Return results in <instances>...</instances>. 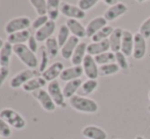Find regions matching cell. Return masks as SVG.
Returning <instances> with one entry per match:
<instances>
[{"instance_id": "9", "label": "cell", "mask_w": 150, "mask_h": 139, "mask_svg": "<svg viewBox=\"0 0 150 139\" xmlns=\"http://www.w3.org/2000/svg\"><path fill=\"white\" fill-rule=\"evenodd\" d=\"M147 51L146 39L139 32L134 34V48H133V57L136 60L144 58Z\"/></svg>"}, {"instance_id": "45", "label": "cell", "mask_w": 150, "mask_h": 139, "mask_svg": "<svg viewBox=\"0 0 150 139\" xmlns=\"http://www.w3.org/2000/svg\"><path fill=\"white\" fill-rule=\"evenodd\" d=\"M135 139H145V138L143 137V136H140V135H138V136H136V137H135Z\"/></svg>"}, {"instance_id": "22", "label": "cell", "mask_w": 150, "mask_h": 139, "mask_svg": "<svg viewBox=\"0 0 150 139\" xmlns=\"http://www.w3.org/2000/svg\"><path fill=\"white\" fill-rule=\"evenodd\" d=\"M87 46L88 44L86 42H80L71 58L73 66H82L84 58L87 55Z\"/></svg>"}, {"instance_id": "21", "label": "cell", "mask_w": 150, "mask_h": 139, "mask_svg": "<svg viewBox=\"0 0 150 139\" xmlns=\"http://www.w3.org/2000/svg\"><path fill=\"white\" fill-rule=\"evenodd\" d=\"M122 33L124 30L122 28H115L112 34L108 38L109 46H110V51L113 53L120 51V47H122Z\"/></svg>"}, {"instance_id": "18", "label": "cell", "mask_w": 150, "mask_h": 139, "mask_svg": "<svg viewBox=\"0 0 150 139\" xmlns=\"http://www.w3.org/2000/svg\"><path fill=\"white\" fill-rule=\"evenodd\" d=\"M82 135L88 139H107V133L98 126L89 125L82 130Z\"/></svg>"}, {"instance_id": "4", "label": "cell", "mask_w": 150, "mask_h": 139, "mask_svg": "<svg viewBox=\"0 0 150 139\" xmlns=\"http://www.w3.org/2000/svg\"><path fill=\"white\" fill-rule=\"evenodd\" d=\"M39 76V71H35V70H30L27 69L24 71H21L20 73H18L16 75H14L13 77L10 79L9 85L12 89H18L21 88L33 78L38 77Z\"/></svg>"}, {"instance_id": "34", "label": "cell", "mask_w": 150, "mask_h": 139, "mask_svg": "<svg viewBox=\"0 0 150 139\" xmlns=\"http://www.w3.org/2000/svg\"><path fill=\"white\" fill-rule=\"evenodd\" d=\"M97 87H98V81L97 80L88 79L87 81L83 82L81 89L84 95H90L91 93H93L97 89Z\"/></svg>"}, {"instance_id": "33", "label": "cell", "mask_w": 150, "mask_h": 139, "mask_svg": "<svg viewBox=\"0 0 150 139\" xmlns=\"http://www.w3.org/2000/svg\"><path fill=\"white\" fill-rule=\"evenodd\" d=\"M30 4L34 7L38 16H47V1H45V0H31Z\"/></svg>"}, {"instance_id": "38", "label": "cell", "mask_w": 150, "mask_h": 139, "mask_svg": "<svg viewBox=\"0 0 150 139\" xmlns=\"http://www.w3.org/2000/svg\"><path fill=\"white\" fill-rule=\"evenodd\" d=\"M48 22H49V18H48L47 16H38L32 22V27H33V29H35L37 31L39 29H41L43 26H45Z\"/></svg>"}, {"instance_id": "28", "label": "cell", "mask_w": 150, "mask_h": 139, "mask_svg": "<svg viewBox=\"0 0 150 139\" xmlns=\"http://www.w3.org/2000/svg\"><path fill=\"white\" fill-rule=\"evenodd\" d=\"M45 48L46 51L48 53L49 58H54L57 56L58 51H59V45H58V42L56 40L55 37H51L45 41Z\"/></svg>"}, {"instance_id": "3", "label": "cell", "mask_w": 150, "mask_h": 139, "mask_svg": "<svg viewBox=\"0 0 150 139\" xmlns=\"http://www.w3.org/2000/svg\"><path fill=\"white\" fill-rule=\"evenodd\" d=\"M0 118L3 119L11 128L16 130H22L26 127L27 123L25 118L21 113H18L16 111L10 107H5V109L0 111Z\"/></svg>"}, {"instance_id": "42", "label": "cell", "mask_w": 150, "mask_h": 139, "mask_svg": "<svg viewBox=\"0 0 150 139\" xmlns=\"http://www.w3.org/2000/svg\"><path fill=\"white\" fill-rule=\"evenodd\" d=\"M9 76V68H1L0 69V88L4 84L5 80Z\"/></svg>"}, {"instance_id": "15", "label": "cell", "mask_w": 150, "mask_h": 139, "mask_svg": "<svg viewBox=\"0 0 150 139\" xmlns=\"http://www.w3.org/2000/svg\"><path fill=\"white\" fill-rule=\"evenodd\" d=\"M110 50V46H109L108 40H104V41L100 42H91L87 46V54L91 56H96L99 54L105 53V52Z\"/></svg>"}, {"instance_id": "8", "label": "cell", "mask_w": 150, "mask_h": 139, "mask_svg": "<svg viewBox=\"0 0 150 139\" xmlns=\"http://www.w3.org/2000/svg\"><path fill=\"white\" fill-rule=\"evenodd\" d=\"M47 91H48V93H49V95L51 96V98L53 99L56 106H59V107L65 106V102H64L65 97H64V95H63V91H62V89H61L60 84L57 80L48 83Z\"/></svg>"}, {"instance_id": "46", "label": "cell", "mask_w": 150, "mask_h": 139, "mask_svg": "<svg viewBox=\"0 0 150 139\" xmlns=\"http://www.w3.org/2000/svg\"><path fill=\"white\" fill-rule=\"evenodd\" d=\"M148 98H149V100H150V91L148 92Z\"/></svg>"}, {"instance_id": "2", "label": "cell", "mask_w": 150, "mask_h": 139, "mask_svg": "<svg viewBox=\"0 0 150 139\" xmlns=\"http://www.w3.org/2000/svg\"><path fill=\"white\" fill-rule=\"evenodd\" d=\"M13 53L18 56V58L30 70H35L39 66L38 57L36 53H34L27 44H20V45L13 46Z\"/></svg>"}, {"instance_id": "24", "label": "cell", "mask_w": 150, "mask_h": 139, "mask_svg": "<svg viewBox=\"0 0 150 139\" xmlns=\"http://www.w3.org/2000/svg\"><path fill=\"white\" fill-rule=\"evenodd\" d=\"M82 84H83V81H82L81 79H77V80L67 82L65 85L63 86V89H62L64 97L67 98V99H71L73 96L76 95L78 90L82 87Z\"/></svg>"}, {"instance_id": "16", "label": "cell", "mask_w": 150, "mask_h": 139, "mask_svg": "<svg viewBox=\"0 0 150 139\" xmlns=\"http://www.w3.org/2000/svg\"><path fill=\"white\" fill-rule=\"evenodd\" d=\"M80 44V39L75 36H71L65 44L60 48V54L63 60H71L77 46Z\"/></svg>"}, {"instance_id": "27", "label": "cell", "mask_w": 150, "mask_h": 139, "mask_svg": "<svg viewBox=\"0 0 150 139\" xmlns=\"http://www.w3.org/2000/svg\"><path fill=\"white\" fill-rule=\"evenodd\" d=\"M60 4L59 0H47V16L49 21L55 22L59 18Z\"/></svg>"}, {"instance_id": "49", "label": "cell", "mask_w": 150, "mask_h": 139, "mask_svg": "<svg viewBox=\"0 0 150 139\" xmlns=\"http://www.w3.org/2000/svg\"><path fill=\"white\" fill-rule=\"evenodd\" d=\"M0 139H1V136H0Z\"/></svg>"}, {"instance_id": "1", "label": "cell", "mask_w": 150, "mask_h": 139, "mask_svg": "<svg viewBox=\"0 0 150 139\" xmlns=\"http://www.w3.org/2000/svg\"><path fill=\"white\" fill-rule=\"evenodd\" d=\"M69 104L75 111L84 113H95L99 109V105L94 99L83 95L76 94L69 99Z\"/></svg>"}, {"instance_id": "36", "label": "cell", "mask_w": 150, "mask_h": 139, "mask_svg": "<svg viewBox=\"0 0 150 139\" xmlns=\"http://www.w3.org/2000/svg\"><path fill=\"white\" fill-rule=\"evenodd\" d=\"M115 64L122 71H127L129 69V62L128 60H127V56L122 51H119L115 53Z\"/></svg>"}, {"instance_id": "44", "label": "cell", "mask_w": 150, "mask_h": 139, "mask_svg": "<svg viewBox=\"0 0 150 139\" xmlns=\"http://www.w3.org/2000/svg\"><path fill=\"white\" fill-rule=\"evenodd\" d=\"M4 43H5V42L3 41V40L1 39V38H0V49H1L2 47H3V45H4Z\"/></svg>"}, {"instance_id": "30", "label": "cell", "mask_w": 150, "mask_h": 139, "mask_svg": "<svg viewBox=\"0 0 150 139\" xmlns=\"http://www.w3.org/2000/svg\"><path fill=\"white\" fill-rule=\"evenodd\" d=\"M94 60L99 67L104 66V65H107V64L115 62V53H113L112 51H107V52H105V53L94 56Z\"/></svg>"}, {"instance_id": "25", "label": "cell", "mask_w": 150, "mask_h": 139, "mask_svg": "<svg viewBox=\"0 0 150 139\" xmlns=\"http://www.w3.org/2000/svg\"><path fill=\"white\" fill-rule=\"evenodd\" d=\"M32 36L30 30L21 31V32L13 33L11 35H8L7 42H9L11 45H20V44H26L28 40Z\"/></svg>"}, {"instance_id": "39", "label": "cell", "mask_w": 150, "mask_h": 139, "mask_svg": "<svg viewBox=\"0 0 150 139\" xmlns=\"http://www.w3.org/2000/svg\"><path fill=\"white\" fill-rule=\"evenodd\" d=\"M139 33L145 38V39H148L150 38V16L148 18L144 21L142 24L140 25V28H139Z\"/></svg>"}, {"instance_id": "6", "label": "cell", "mask_w": 150, "mask_h": 139, "mask_svg": "<svg viewBox=\"0 0 150 139\" xmlns=\"http://www.w3.org/2000/svg\"><path fill=\"white\" fill-rule=\"evenodd\" d=\"M60 13L67 18V20H78L81 21L86 18V12L83 11L78 5H73L67 2H61Z\"/></svg>"}, {"instance_id": "5", "label": "cell", "mask_w": 150, "mask_h": 139, "mask_svg": "<svg viewBox=\"0 0 150 139\" xmlns=\"http://www.w3.org/2000/svg\"><path fill=\"white\" fill-rule=\"evenodd\" d=\"M30 27H31V20L28 16H18V18H14L12 20H10L5 25L4 31H5L6 34L11 35L16 32L29 30Z\"/></svg>"}, {"instance_id": "35", "label": "cell", "mask_w": 150, "mask_h": 139, "mask_svg": "<svg viewBox=\"0 0 150 139\" xmlns=\"http://www.w3.org/2000/svg\"><path fill=\"white\" fill-rule=\"evenodd\" d=\"M41 50V62H39V73H43L46 69L48 68V62H49V56H48V53L46 51L45 46H42L40 48Z\"/></svg>"}, {"instance_id": "43", "label": "cell", "mask_w": 150, "mask_h": 139, "mask_svg": "<svg viewBox=\"0 0 150 139\" xmlns=\"http://www.w3.org/2000/svg\"><path fill=\"white\" fill-rule=\"evenodd\" d=\"M104 2L106 5H109V7H111V6L115 5V4H117L120 1H117V0H104Z\"/></svg>"}, {"instance_id": "19", "label": "cell", "mask_w": 150, "mask_h": 139, "mask_svg": "<svg viewBox=\"0 0 150 139\" xmlns=\"http://www.w3.org/2000/svg\"><path fill=\"white\" fill-rule=\"evenodd\" d=\"M133 48H134V35L128 30H124L122 39V47L120 51L127 56L133 55Z\"/></svg>"}, {"instance_id": "31", "label": "cell", "mask_w": 150, "mask_h": 139, "mask_svg": "<svg viewBox=\"0 0 150 139\" xmlns=\"http://www.w3.org/2000/svg\"><path fill=\"white\" fill-rule=\"evenodd\" d=\"M113 30H115V28L107 25L106 27L101 29L98 33H96V34L93 36L91 38V40H92V42H100V41H104V40H108V38L112 34Z\"/></svg>"}, {"instance_id": "48", "label": "cell", "mask_w": 150, "mask_h": 139, "mask_svg": "<svg viewBox=\"0 0 150 139\" xmlns=\"http://www.w3.org/2000/svg\"><path fill=\"white\" fill-rule=\"evenodd\" d=\"M0 69H1V65H0Z\"/></svg>"}, {"instance_id": "40", "label": "cell", "mask_w": 150, "mask_h": 139, "mask_svg": "<svg viewBox=\"0 0 150 139\" xmlns=\"http://www.w3.org/2000/svg\"><path fill=\"white\" fill-rule=\"evenodd\" d=\"M97 3H98V0H80L78 1V6L86 12L87 10H90L91 8L94 7Z\"/></svg>"}, {"instance_id": "17", "label": "cell", "mask_w": 150, "mask_h": 139, "mask_svg": "<svg viewBox=\"0 0 150 139\" xmlns=\"http://www.w3.org/2000/svg\"><path fill=\"white\" fill-rule=\"evenodd\" d=\"M84 74V70L82 66H73L67 68L62 71L60 75V80L64 82H69L73 80L80 79L82 77V75Z\"/></svg>"}, {"instance_id": "12", "label": "cell", "mask_w": 150, "mask_h": 139, "mask_svg": "<svg viewBox=\"0 0 150 139\" xmlns=\"http://www.w3.org/2000/svg\"><path fill=\"white\" fill-rule=\"evenodd\" d=\"M128 11V6L127 4L122 3V2H119L115 5L108 7L106 10L104 11V18L107 22H113V21L117 20L120 16H122L125 13H127Z\"/></svg>"}, {"instance_id": "20", "label": "cell", "mask_w": 150, "mask_h": 139, "mask_svg": "<svg viewBox=\"0 0 150 139\" xmlns=\"http://www.w3.org/2000/svg\"><path fill=\"white\" fill-rule=\"evenodd\" d=\"M65 25L69 28V32H71V36H75V37L79 38H85L87 37L86 34V27H84L81 24V22L78 20H67Z\"/></svg>"}, {"instance_id": "41", "label": "cell", "mask_w": 150, "mask_h": 139, "mask_svg": "<svg viewBox=\"0 0 150 139\" xmlns=\"http://www.w3.org/2000/svg\"><path fill=\"white\" fill-rule=\"evenodd\" d=\"M38 43L39 42L36 40L35 36L32 35L30 37V39L28 40V42H27V46H28L29 48H30V50L34 52V53H36V52L38 51V49H39V46H38Z\"/></svg>"}, {"instance_id": "10", "label": "cell", "mask_w": 150, "mask_h": 139, "mask_svg": "<svg viewBox=\"0 0 150 139\" xmlns=\"http://www.w3.org/2000/svg\"><path fill=\"white\" fill-rule=\"evenodd\" d=\"M82 67L84 70V74L88 79L97 80V78L99 77V67L93 56L87 54L84 58Z\"/></svg>"}, {"instance_id": "23", "label": "cell", "mask_w": 150, "mask_h": 139, "mask_svg": "<svg viewBox=\"0 0 150 139\" xmlns=\"http://www.w3.org/2000/svg\"><path fill=\"white\" fill-rule=\"evenodd\" d=\"M13 53V45L6 41L3 47L0 49V65L1 68H8L9 67L10 58Z\"/></svg>"}, {"instance_id": "29", "label": "cell", "mask_w": 150, "mask_h": 139, "mask_svg": "<svg viewBox=\"0 0 150 139\" xmlns=\"http://www.w3.org/2000/svg\"><path fill=\"white\" fill-rule=\"evenodd\" d=\"M120 68L115 62H111V64H107L104 66L99 67V76L100 77H108V76L115 75L120 72Z\"/></svg>"}, {"instance_id": "7", "label": "cell", "mask_w": 150, "mask_h": 139, "mask_svg": "<svg viewBox=\"0 0 150 139\" xmlns=\"http://www.w3.org/2000/svg\"><path fill=\"white\" fill-rule=\"evenodd\" d=\"M33 96L36 100L42 106V109L47 113H52L55 111L56 104H54L53 99L51 98V96L49 95L47 90L45 89H40L37 91L33 92Z\"/></svg>"}, {"instance_id": "47", "label": "cell", "mask_w": 150, "mask_h": 139, "mask_svg": "<svg viewBox=\"0 0 150 139\" xmlns=\"http://www.w3.org/2000/svg\"><path fill=\"white\" fill-rule=\"evenodd\" d=\"M147 109H148V111H150V104H149V105H148V107H147Z\"/></svg>"}, {"instance_id": "26", "label": "cell", "mask_w": 150, "mask_h": 139, "mask_svg": "<svg viewBox=\"0 0 150 139\" xmlns=\"http://www.w3.org/2000/svg\"><path fill=\"white\" fill-rule=\"evenodd\" d=\"M47 82L41 77V76H38V77L33 78L29 82H27L24 86H23V90L26 92H35L37 90L43 89V87H45Z\"/></svg>"}, {"instance_id": "11", "label": "cell", "mask_w": 150, "mask_h": 139, "mask_svg": "<svg viewBox=\"0 0 150 139\" xmlns=\"http://www.w3.org/2000/svg\"><path fill=\"white\" fill-rule=\"evenodd\" d=\"M64 70V66L61 62H55L52 65H50L43 73L41 74V77L46 82L50 83L52 81H55L58 77H60L61 73Z\"/></svg>"}, {"instance_id": "14", "label": "cell", "mask_w": 150, "mask_h": 139, "mask_svg": "<svg viewBox=\"0 0 150 139\" xmlns=\"http://www.w3.org/2000/svg\"><path fill=\"white\" fill-rule=\"evenodd\" d=\"M107 26V21L104 16H96L93 20H91L88 25L86 26V34L88 38H92L96 33H98L101 29Z\"/></svg>"}, {"instance_id": "37", "label": "cell", "mask_w": 150, "mask_h": 139, "mask_svg": "<svg viewBox=\"0 0 150 139\" xmlns=\"http://www.w3.org/2000/svg\"><path fill=\"white\" fill-rule=\"evenodd\" d=\"M11 127L3 119L0 118V136L3 138H9L11 136Z\"/></svg>"}, {"instance_id": "13", "label": "cell", "mask_w": 150, "mask_h": 139, "mask_svg": "<svg viewBox=\"0 0 150 139\" xmlns=\"http://www.w3.org/2000/svg\"><path fill=\"white\" fill-rule=\"evenodd\" d=\"M55 29H56L55 22L49 21L45 26H43L41 29L36 31L34 36H35L36 40H37L39 43H42V42L47 41L49 38L52 37V35L55 32Z\"/></svg>"}, {"instance_id": "32", "label": "cell", "mask_w": 150, "mask_h": 139, "mask_svg": "<svg viewBox=\"0 0 150 139\" xmlns=\"http://www.w3.org/2000/svg\"><path fill=\"white\" fill-rule=\"evenodd\" d=\"M71 37V32H69V28H67V25H60L59 29H58L57 36H56V40L58 42V45L61 48L65 44V42L69 39Z\"/></svg>"}]
</instances>
